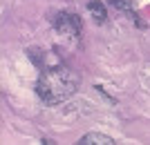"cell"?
<instances>
[{"instance_id":"6da1fadb","label":"cell","mask_w":150,"mask_h":145,"mask_svg":"<svg viewBox=\"0 0 150 145\" xmlns=\"http://www.w3.org/2000/svg\"><path fill=\"white\" fill-rule=\"evenodd\" d=\"M79 85H81V78L67 65H52V67H45L38 76L36 94L45 103L56 105V103H63L65 98H69Z\"/></svg>"},{"instance_id":"7a4b0ae2","label":"cell","mask_w":150,"mask_h":145,"mask_svg":"<svg viewBox=\"0 0 150 145\" xmlns=\"http://www.w3.org/2000/svg\"><path fill=\"white\" fill-rule=\"evenodd\" d=\"M54 27H56V32H61L63 36H69V38H79V34L83 29L81 18L76 13H65V11L54 18Z\"/></svg>"},{"instance_id":"3957f363","label":"cell","mask_w":150,"mask_h":145,"mask_svg":"<svg viewBox=\"0 0 150 145\" xmlns=\"http://www.w3.org/2000/svg\"><path fill=\"white\" fill-rule=\"evenodd\" d=\"M112 143H114L112 136L101 132H90L85 136H81V145H112Z\"/></svg>"},{"instance_id":"5b68a950","label":"cell","mask_w":150,"mask_h":145,"mask_svg":"<svg viewBox=\"0 0 150 145\" xmlns=\"http://www.w3.org/2000/svg\"><path fill=\"white\" fill-rule=\"evenodd\" d=\"M110 2H112V5L117 7V9H123V11H130V2H128V0H110Z\"/></svg>"},{"instance_id":"277c9868","label":"cell","mask_w":150,"mask_h":145,"mask_svg":"<svg viewBox=\"0 0 150 145\" xmlns=\"http://www.w3.org/2000/svg\"><path fill=\"white\" fill-rule=\"evenodd\" d=\"M88 11L92 13V18L99 22V25H103L108 20V11H105V5L101 2V0H90L88 2Z\"/></svg>"}]
</instances>
